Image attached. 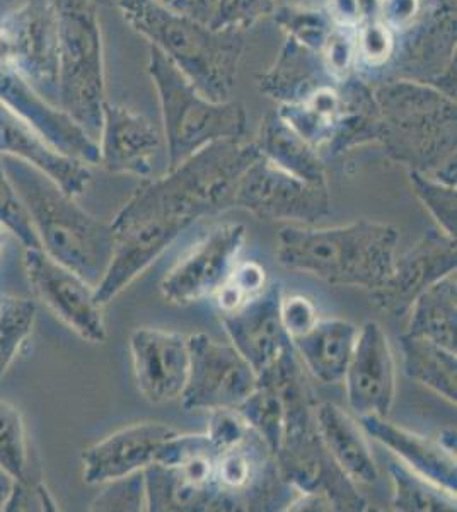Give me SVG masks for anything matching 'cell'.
<instances>
[{
  "label": "cell",
  "instance_id": "obj_6",
  "mask_svg": "<svg viewBox=\"0 0 457 512\" xmlns=\"http://www.w3.org/2000/svg\"><path fill=\"white\" fill-rule=\"evenodd\" d=\"M58 26V108L99 140L105 117L103 43L96 0H53Z\"/></svg>",
  "mask_w": 457,
  "mask_h": 512
},
{
  "label": "cell",
  "instance_id": "obj_51",
  "mask_svg": "<svg viewBox=\"0 0 457 512\" xmlns=\"http://www.w3.org/2000/svg\"><path fill=\"white\" fill-rule=\"evenodd\" d=\"M7 2H12V0H7Z\"/></svg>",
  "mask_w": 457,
  "mask_h": 512
},
{
  "label": "cell",
  "instance_id": "obj_36",
  "mask_svg": "<svg viewBox=\"0 0 457 512\" xmlns=\"http://www.w3.org/2000/svg\"><path fill=\"white\" fill-rule=\"evenodd\" d=\"M103 490L96 495L89 511H147L144 470L101 483Z\"/></svg>",
  "mask_w": 457,
  "mask_h": 512
},
{
  "label": "cell",
  "instance_id": "obj_38",
  "mask_svg": "<svg viewBox=\"0 0 457 512\" xmlns=\"http://www.w3.org/2000/svg\"><path fill=\"white\" fill-rule=\"evenodd\" d=\"M0 226L4 227L7 233L16 236L23 243L24 248L41 250L35 229L29 222L28 214L19 200L18 193L12 187L2 159H0Z\"/></svg>",
  "mask_w": 457,
  "mask_h": 512
},
{
  "label": "cell",
  "instance_id": "obj_8",
  "mask_svg": "<svg viewBox=\"0 0 457 512\" xmlns=\"http://www.w3.org/2000/svg\"><path fill=\"white\" fill-rule=\"evenodd\" d=\"M0 67L58 106V26L53 0H26L0 19Z\"/></svg>",
  "mask_w": 457,
  "mask_h": 512
},
{
  "label": "cell",
  "instance_id": "obj_10",
  "mask_svg": "<svg viewBox=\"0 0 457 512\" xmlns=\"http://www.w3.org/2000/svg\"><path fill=\"white\" fill-rule=\"evenodd\" d=\"M234 207L263 221L314 226L330 214L331 198L328 185L307 183L260 156L241 176Z\"/></svg>",
  "mask_w": 457,
  "mask_h": 512
},
{
  "label": "cell",
  "instance_id": "obj_34",
  "mask_svg": "<svg viewBox=\"0 0 457 512\" xmlns=\"http://www.w3.org/2000/svg\"><path fill=\"white\" fill-rule=\"evenodd\" d=\"M275 19L280 26H284L290 38L319 53H323L326 41L335 30V21L323 11L280 7L275 11Z\"/></svg>",
  "mask_w": 457,
  "mask_h": 512
},
{
  "label": "cell",
  "instance_id": "obj_7",
  "mask_svg": "<svg viewBox=\"0 0 457 512\" xmlns=\"http://www.w3.org/2000/svg\"><path fill=\"white\" fill-rule=\"evenodd\" d=\"M149 74L161 99L169 169L214 142L243 139L246 110L241 103L205 98L156 47H151Z\"/></svg>",
  "mask_w": 457,
  "mask_h": 512
},
{
  "label": "cell",
  "instance_id": "obj_45",
  "mask_svg": "<svg viewBox=\"0 0 457 512\" xmlns=\"http://www.w3.org/2000/svg\"><path fill=\"white\" fill-rule=\"evenodd\" d=\"M330 16L340 26L352 28L362 21L359 0H331Z\"/></svg>",
  "mask_w": 457,
  "mask_h": 512
},
{
  "label": "cell",
  "instance_id": "obj_24",
  "mask_svg": "<svg viewBox=\"0 0 457 512\" xmlns=\"http://www.w3.org/2000/svg\"><path fill=\"white\" fill-rule=\"evenodd\" d=\"M316 422L326 448L343 472L355 483L376 482L379 468L360 422L333 403L316 405Z\"/></svg>",
  "mask_w": 457,
  "mask_h": 512
},
{
  "label": "cell",
  "instance_id": "obj_2",
  "mask_svg": "<svg viewBox=\"0 0 457 512\" xmlns=\"http://www.w3.org/2000/svg\"><path fill=\"white\" fill-rule=\"evenodd\" d=\"M0 159L35 229L41 250L96 289L113 256L110 224L82 209L76 197H70L33 164L14 156Z\"/></svg>",
  "mask_w": 457,
  "mask_h": 512
},
{
  "label": "cell",
  "instance_id": "obj_26",
  "mask_svg": "<svg viewBox=\"0 0 457 512\" xmlns=\"http://www.w3.org/2000/svg\"><path fill=\"white\" fill-rule=\"evenodd\" d=\"M255 144L263 158L290 175L313 185H328L326 168L318 149L307 144L306 140L278 115V111L268 113L267 117L263 118Z\"/></svg>",
  "mask_w": 457,
  "mask_h": 512
},
{
  "label": "cell",
  "instance_id": "obj_40",
  "mask_svg": "<svg viewBox=\"0 0 457 512\" xmlns=\"http://www.w3.org/2000/svg\"><path fill=\"white\" fill-rule=\"evenodd\" d=\"M2 511H58V506L43 478L35 477L24 482H12L11 494Z\"/></svg>",
  "mask_w": 457,
  "mask_h": 512
},
{
  "label": "cell",
  "instance_id": "obj_1",
  "mask_svg": "<svg viewBox=\"0 0 457 512\" xmlns=\"http://www.w3.org/2000/svg\"><path fill=\"white\" fill-rule=\"evenodd\" d=\"M260 156L255 142L219 140L142 185L110 222L113 256L96 301L105 308L191 224L232 209L241 176Z\"/></svg>",
  "mask_w": 457,
  "mask_h": 512
},
{
  "label": "cell",
  "instance_id": "obj_18",
  "mask_svg": "<svg viewBox=\"0 0 457 512\" xmlns=\"http://www.w3.org/2000/svg\"><path fill=\"white\" fill-rule=\"evenodd\" d=\"M130 350L137 386L145 400L154 405L178 400L190 369L188 337L157 328H137L130 335Z\"/></svg>",
  "mask_w": 457,
  "mask_h": 512
},
{
  "label": "cell",
  "instance_id": "obj_46",
  "mask_svg": "<svg viewBox=\"0 0 457 512\" xmlns=\"http://www.w3.org/2000/svg\"><path fill=\"white\" fill-rule=\"evenodd\" d=\"M285 511L292 512H330L335 511L330 499L323 494H302L297 492L296 497L290 501Z\"/></svg>",
  "mask_w": 457,
  "mask_h": 512
},
{
  "label": "cell",
  "instance_id": "obj_47",
  "mask_svg": "<svg viewBox=\"0 0 457 512\" xmlns=\"http://www.w3.org/2000/svg\"><path fill=\"white\" fill-rule=\"evenodd\" d=\"M12 478L7 475L2 468H0V511L4 509L7 497L11 494Z\"/></svg>",
  "mask_w": 457,
  "mask_h": 512
},
{
  "label": "cell",
  "instance_id": "obj_43",
  "mask_svg": "<svg viewBox=\"0 0 457 512\" xmlns=\"http://www.w3.org/2000/svg\"><path fill=\"white\" fill-rule=\"evenodd\" d=\"M280 315L290 338L301 337L319 320L318 309L306 296H290L287 299L282 297Z\"/></svg>",
  "mask_w": 457,
  "mask_h": 512
},
{
  "label": "cell",
  "instance_id": "obj_13",
  "mask_svg": "<svg viewBox=\"0 0 457 512\" xmlns=\"http://www.w3.org/2000/svg\"><path fill=\"white\" fill-rule=\"evenodd\" d=\"M246 239L243 224H219L205 234L162 279V296L188 306L214 296L238 265Z\"/></svg>",
  "mask_w": 457,
  "mask_h": 512
},
{
  "label": "cell",
  "instance_id": "obj_44",
  "mask_svg": "<svg viewBox=\"0 0 457 512\" xmlns=\"http://www.w3.org/2000/svg\"><path fill=\"white\" fill-rule=\"evenodd\" d=\"M420 12V0H382L381 21L391 31H400L413 24Z\"/></svg>",
  "mask_w": 457,
  "mask_h": 512
},
{
  "label": "cell",
  "instance_id": "obj_39",
  "mask_svg": "<svg viewBox=\"0 0 457 512\" xmlns=\"http://www.w3.org/2000/svg\"><path fill=\"white\" fill-rule=\"evenodd\" d=\"M357 52V38L348 26L335 28L326 41L323 50L324 64L335 81H345L352 72L353 60Z\"/></svg>",
  "mask_w": 457,
  "mask_h": 512
},
{
  "label": "cell",
  "instance_id": "obj_4",
  "mask_svg": "<svg viewBox=\"0 0 457 512\" xmlns=\"http://www.w3.org/2000/svg\"><path fill=\"white\" fill-rule=\"evenodd\" d=\"M374 93L381 142L398 163L456 187V103L432 84L401 79Z\"/></svg>",
  "mask_w": 457,
  "mask_h": 512
},
{
  "label": "cell",
  "instance_id": "obj_16",
  "mask_svg": "<svg viewBox=\"0 0 457 512\" xmlns=\"http://www.w3.org/2000/svg\"><path fill=\"white\" fill-rule=\"evenodd\" d=\"M343 381L355 414L389 419L396 398V364L388 337L377 321L360 326Z\"/></svg>",
  "mask_w": 457,
  "mask_h": 512
},
{
  "label": "cell",
  "instance_id": "obj_21",
  "mask_svg": "<svg viewBox=\"0 0 457 512\" xmlns=\"http://www.w3.org/2000/svg\"><path fill=\"white\" fill-rule=\"evenodd\" d=\"M0 156H14L50 176L70 197H81L93 181L86 163L53 149L35 130L0 105Z\"/></svg>",
  "mask_w": 457,
  "mask_h": 512
},
{
  "label": "cell",
  "instance_id": "obj_19",
  "mask_svg": "<svg viewBox=\"0 0 457 512\" xmlns=\"http://www.w3.org/2000/svg\"><path fill=\"white\" fill-rule=\"evenodd\" d=\"M174 434L173 427L159 422H140L113 432L82 451L84 482L101 485L130 473L142 472L156 461L162 444Z\"/></svg>",
  "mask_w": 457,
  "mask_h": 512
},
{
  "label": "cell",
  "instance_id": "obj_28",
  "mask_svg": "<svg viewBox=\"0 0 457 512\" xmlns=\"http://www.w3.org/2000/svg\"><path fill=\"white\" fill-rule=\"evenodd\" d=\"M400 342L406 376L456 405L457 352L406 333Z\"/></svg>",
  "mask_w": 457,
  "mask_h": 512
},
{
  "label": "cell",
  "instance_id": "obj_42",
  "mask_svg": "<svg viewBox=\"0 0 457 512\" xmlns=\"http://www.w3.org/2000/svg\"><path fill=\"white\" fill-rule=\"evenodd\" d=\"M248 432L249 425L238 410H214L210 412L209 429L205 434L219 453L241 443Z\"/></svg>",
  "mask_w": 457,
  "mask_h": 512
},
{
  "label": "cell",
  "instance_id": "obj_30",
  "mask_svg": "<svg viewBox=\"0 0 457 512\" xmlns=\"http://www.w3.org/2000/svg\"><path fill=\"white\" fill-rule=\"evenodd\" d=\"M236 410L275 454L282 439L285 420L284 395L277 381L258 378L256 390Z\"/></svg>",
  "mask_w": 457,
  "mask_h": 512
},
{
  "label": "cell",
  "instance_id": "obj_27",
  "mask_svg": "<svg viewBox=\"0 0 457 512\" xmlns=\"http://www.w3.org/2000/svg\"><path fill=\"white\" fill-rule=\"evenodd\" d=\"M406 335L425 338L457 352L456 272L435 282L411 304Z\"/></svg>",
  "mask_w": 457,
  "mask_h": 512
},
{
  "label": "cell",
  "instance_id": "obj_48",
  "mask_svg": "<svg viewBox=\"0 0 457 512\" xmlns=\"http://www.w3.org/2000/svg\"><path fill=\"white\" fill-rule=\"evenodd\" d=\"M439 441L442 443V446L449 449L451 453H456V431L446 429V431L440 434Z\"/></svg>",
  "mask_w": 457,
  "mask_h": 512
},
{
  "label": "cell",
  "instance_id": "obj_25",
  "mask_svg": "<svg viewBox=\"0 0 457 512\" xmlns=\"http://www.w3.org/2000/svg\"><path fill=\"white\" fill-rule=\"evenodd\" d=\"M359 328L347 320H318L301 337L292 338L299 359L324 384L342 383L352 359Z\"/></svg>",
  "mask_w": 457,
  "mask_h": 512
},
{
  "label": "cell",
  "instance_id": "obj_35",
  "mask_svg": "<svg viewBox=\"0 0 457 512\" xmlns=\"http://www.w3.org/2000/svg\"><path fill=\"white\" fill-rule=\"evenodd\" d=\"M267 286V272L260 263L238 262L229 279L214 294L220 315H229L243 308Z\"/></svg>",
  "mask_w": 457,
  "mask_h": 512
},
{
  "label": "cell",
  "instance_id": "obj_14",
  "mask_svg": "<svg viewBox=\"0 0 457 512\" xmlns=\"http://www.w3.org/2000/svg\"><path fill=\"white\" fill-rule=\"evenodd\" d=\"M456 270V238L432 227L405 255L396 256L393 274L371 291L372 304L389 315H406L422 292Z\"/></svg>",
  "mask_w": 457,
  "mask_h": 512
},
{
  "label": "cell",
  "instance_id": "obj_29",
  "mask_svg": "<svg viewBox=\"0 0 457 512\" xmlns=\"http://www.w3.org/2000/svg\"><path fill=\"white\" fill-rule=\"evenodd\" d=\"M394 492L391 509L401 512H456V492L411 470L400 460L389 461Z\"/></svg>",
  "mask_w": 457,
  "mask_h": 512
},
{
  "label": "cell",
  "instance_id": "obj_37",
  "mask_svg": "<svg viewBox=\"0 0 457 512\" xmlns=\"http://www.w3.org/2000/svg\"><path fill=\"white\" fill-rule=\"evenodd\" d=\"M277 0H217L209 26L217 31L241 33L275 11Z\"/></svg>",
  "mask_w": 457,
  "mask_h": 512
},
{
  "label": "cell",
  "instance_id": "obj_11",
  "mask_svg": "<svg viewBox=\"0 0 457 512\" xmlns=\"http://www.w3.org/2000/svg\"><path fill=\"white\" fill-rule=\"evenodd\" d=\"M190 369L181 407L185 410H236L258 386V376L234 345L207 333L188 337Z\"/></svg>",
  "mask_w": 457,
  "mask_h": 512
},
{
  "label": "cell",
  "instance_id": "obj_32",
  "mask_svg": "<svg viewBox=\"0 0 457 512\" xmlns=\"http://www.w3.org/2000/svg\"><path fill=\"white\" fill-rule=\"evenodd\" d=\"M35 320V301L24 297L0 296V379L4 378L33 332Z\"/></svg>",
  "mask_w": 457,
  "mask_h": 512
},
{
  "label": "cell",
  "instance_id": "obj_17",
  "mask_svg": "<svg viewBox=\"0 0 457 512\" xmlns=\"http://www.w3.org/2000/svg\"><path fill=\"white\" fill-rule=\"evenodd\" d=\"M282 297V287L273 282L243 308L220 315L232 345L255 369L256 376L294 349L280 315Z\"/></svg>",
  "mask_w": 457,
  "mask_h": 512
},
{
  "label": "cell",
  "instance_id": "obj_3",
  "mask_svg": "<svg viewBox=\"0 0 457 512\" xmlns=\"http://www.w3.org/2000/svg\"><path fill=\"white\" fill-rule=\"evenodd\" d=\"M398 243L396 227L367 219L338 227L285 226L277 258L285 268L331 286L374 291L393 274Z\"/></svg>",
  "mask_w": 457,
  "mask_h": 512
},
{
  "label": "cell",
  "instance_id": "obj_20",
  "mask_svg": "<svg viewBox=\"0 0 457 512\" xmlns=\"http://www.w3.org/2000/svg\"><path fill=\"white\" fill-rule=\"evenodd\" d=\"M98 146L99 164L110 173L151 176L161 135L151 120L139 113L106 103Z\"/></svg>",
  "mask_w": 457,
  "mask_h": 512
},
{
  "label": "cell",
  "instance_id": "obj_49",
  "mask_svg": "<svg viewBox=\"0 0 457 512\" xmlns=\"http://www.w3.org/2000/svg\"><path fill=\"white\" fill-rule=\"evenodd\" d=\"M6 229L0 226V255H2V251H4V243H6Z\"/></svg>",
  "mask_w": 457,
  "mask_h": 512
},
{
  "label": "cell",
  "instance_id": "obj_15",
  "mask_svg": "<svg viewBox=\"0 0 457 512\" xmlns=\"http://www.w3.org/2000/svg\"><path fill=\"white\" fill-rule=\"evenodd\" d=\"M0 105L69 158L99 164L98 142L72 118L43 98L28 82L0 67Z\"/></svg>",
  "mask_w": 457,
  "mask_h": 512
},
{
  "label": "cell",
  "instance_id": "obj_12",
  "mask_svg": "<svg viewBox=\"0 0 457 512\" xmlns=\"http://www.w3.org/2000/svg\"><path fill=\"white\" fill-rule=\"evenodd\" d=\"M24 268L36 299L57 320L89 344L105 342V316L94 296V287L40 248H24Z\"/></svg>",
  "mask_w": 457,
  "mask_h": 512
},
{
  "label": "cell",
  "instance_id": "obj_22",
  "mask_svg": "<svg viewBox=\"0 0 457 512\" xmlns=\"http://www.w3.org/2000/svg\"><path fill=\"white\" fill-rule=\"evenodd\" d=\"M360 425L367 437L388 448L408 468L444 489L457 492L456 453L444 448L439 439L420 436L374 415L360 417Z\"/></svg>",
  "mask_w": 457,
  "mask_h": 512
},
{
  "label": "cell",
  "instance_id": "obj_33",
  "mask_svg": "<svg viewBox=\"0 0 457 512\" xmlns=\"http://www.w3.org/2000/svg\"><path fill=\"white\" fill-rule=\"evenodd\" d=\"M411 187L422 202L423 207L429 210L442 233L451 238L457 236V192L456 187L440 183L435 178L422 175L418 171H410Z\"/></svg>",
  "mask_w": 457,
  "mask_h": 512
},
{
  "label": "cell",
  "instance_id": "obj_9",
  "mask_svg": "<svg viewBox=\"0 0 457 512\" xmlns=\"http://www.w3.org/2000/svg\"><path fill=\"white\" fill-rule=\"evenodd\" d=\"M219 512L285 511L296 490L285 482L267 443L251 427L241 443L217 453Z\"/></svg>",
  "mask_w": 457,
  "mask_h": 512
},
{
  "label": "cell",
  "instance_id": "obj_31",
  "mask_svg": "<svg viewBox=\"0 0 457 512\" xmlns=\"http://www.w3.org/2000/svg\"><path fill=\"white\" fill-rule=\"evenodd\" d=\"M0 468L12 478V482L41 477L40 468L33 465L23 415L4 400H0Z\"/></svg>",
  "mask_w": 457,
  "mask_h": 512
},
{
  "label": "cell",
  "instance_id": "obj_50",
  "mask_svg": "<svg viewBox=\"0 0 457 512\" xmlns=\"http://www.w3.org/2000/svg\"><path fill=\"white\" fill-rule=\"evenodd\" d=\"M159 2H162V4H166V6L173 7V9H176V7H178V2H180V0H159Z\"/></svg>",
  "mask_w": 457,
  "mask_h": 512
},
{
  "label": "cell",
  "instance_id": "obj_23",
  "mask_svg": "<svg viewBox=\"0 0 457 512\" xmlns=\"http://www.w3.org/2000/svg\"><path fill=\"white\" fill-rule=\"evenodd\" d=\"M333 81L323 53L314 52L289 36L275 65L260 76V91L282 105H301Z\"/></svg>",
  "mask_w": 457,
  "mask_h": 512
},
{
  "label": "cell",
  "instance_id": "obj_5",
  "mask_svg": "<svg viewBox=\"0 0 457 512\" xmlns=\"http://www.w3.org/2000/svg\"><path fill=\"white\" fill-rule=\"evenodd\" d=\"M118 6L128 24L149 38L198 93L217 103L229 101L243 57L241 33L214 30L159 0H118Z\"/></svg>",
  "mask_w": 457,
  "mask_h": 512
},
{
  "label": "cell",
  "instance_id": "obj_41",
  "mask_svg": "<svg viewBox=\"0 0 457 512\" xmlns=\"http://www.w3.org/2000/svg\"><path fill=\"white\" fill-rule=\"evenodd\" d=\"M357 50L362 59L371 65L388 62L394 50L393 31L381 19L365 21L357 35Z\"/></svg>",
  "mask_w": 457,
  "mask_h": 512
}]
</instances>
